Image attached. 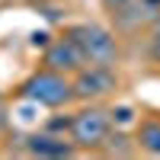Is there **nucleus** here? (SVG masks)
<instances>
[{"label": "nucleus", "mask_w": 160, "mask_h": 160, "mask_svg": "<svg viewBox=\"0 0 160 160\" xmlns=\"http://www.w3.org/2000/svg\"><path fill=\"white\" fill-rule=\"evenodd\" d=\"M19 90H22V99L42 106V109H64V106L74 102L71 77L68 74H58V71H48V68L35 71Z\"/></svg>", "instance_id": "f257e3e1"}, {"label": "nucleus", "mask_w": 160, "mask_h": 160, "mask_svg": "<svg viewBox=\"0 0 160 160\" xmlns=\"http://www.w3.org/2000/svg\"><path fill=\"white\" fill-rule=\"evenodd\" d=\"M102 151L109 154V157H128L131 154V141L122 135V131H109V135H106V141H102Z\"/></svg>", "instance_id": "6e6552de"}, {"label": "nucleus", "mask_w": 160, "mask_h": 160, "mask_svg": "<svg viewBox=\"0 0 160 160\" xmlns=\"http://www.w3.org/2000/svg\"><path fill=\"white\" fill-rule=\"evenodd\" d=\"M74 99H99L109 96L118 87V74L112 64H83L80 71H74Z\"/></svg>", "instance_id": "20e7f679"}, {"label": "nucleus", "mask_w": 160, "mask_h": 160, "mask_svg": "<svg viewBox=\"0 0 160 160\" xmlns=\"http://www.w3.org/2000/svg\"><path fill=\"white\" fill-rule=\"evenodd\" d=\"M151 58L160 64V19L154 22V38H151Z\"/></svg>", "instance_id": "1a4fd4ad"}, {"label": "nucleus", "mask_w": 160, "mask_h": 160, "mask_svg": "<svg viewBox=\"0 0 160 160\" xmlns=\"http://www.w3.org/2000/svg\"><path fill=\"white\" fill-rule=\"evenodd\" d=\"M7 128H10V118L3 115V109H0V135H3V131H7Z\"/></svg>", "instance_id": "9b49d317"}, {"label": "nucleus", "mask_w": 160, "mask_h": 160, "mask_svg": "<svg viewBox=\"0 0 160 160\" xmlns=\"http://www.w3.org/2000/svg\"><path fill=\"white\" fill-rule=\"evenodd\" d=\"M0 106H3V93H0Z\"/></svg>", "instance_id": "f8f14e48"}, {"label": "nucleus", "mask_w": 160, "mask_h": 160, "mask_svg": "<svg viewBox=\"0 0 160 160\" xmlns=\"http://www.w3.org/2000/svg\"><path fill=\"white\" fill-rule=\"evenodd\" d=\"M68 38H74V45L80 48L87 64H115L118 61V45L109 29L102 26H93V22H80V26H71Z\"/></svg>", "instance_id": "f03ea898"}, {"label": "nucleus", "mask_w": 160, "mask_h": 160, "mask_svg": "<svg viewBox=\"0 0 160 160\" xmlns=\"http://www.w3.org/2000/svg\"><path fill=\"white\" fill-rule=\"evenodd\" d=\"M26 148H29V154H35V157H71L77 151L71 141H64L58 135H32L26 141Z\"/></svg>", "instance_id": "423d86ee"}, {"label": "nucleus", "mask_w": 160, "mask_h": 160, "mask_svg": "<svg viewBox=\"0 0 160 160\" xmlns=\"http://www.w3.org/2000/svg\"><path fill=\"white\" fill-rule=\"evenodd\" d=\"M138 148L151 157H160V122H141L138 125Z\"/></svg>", "instance_id": "0eeeda50"}, {"label": "nucleus", "mask_w": 160, "mask_h": 160, "mask_svg": "<svg viewBox=\"0 0 160 160\" xmlns=\"http://www.w3.org/2000/svg\"><path fill=\"white\" fill-rule=\"evenodd\" d=\"M125 3H128V0H102V10L106 13H115V10H122Z\"/></svg>", "instance_id": "9d476101"}, {"label": "nucleus", "mask_w": 160, "mask_h": 160, "mask_svg": "<svg viewBox=\"0 0 160 160\" xmlns=\"http://www.w3.org/2000/svg\"><path fill=\"white\" fill-rule=\"evenodd\" d=\"M68 131H71V144L80 151H99L106 135L112 131V115L99 109V106H90V109H80L71 122H68Z\"/></svg>", "instance_id": "7ed1b4c3"}, {"label": "nucleus", "mask_w": 160, "mask_h": 160, "mask_svg": "<svg viewBox=\"0 0 160 160\" xmlns=\"http://www.w3.org/2000/svg\"><path fill=\"white\" fill-rule=\"evenodd\" d=\"M45 68L48 71H58V74H74V71H80L83 68V55H80V48L74 45V38H68V35H61V38H55L48 48H45Z\"/></svg>", "instance_id": "39448f33"}]
</instances>
